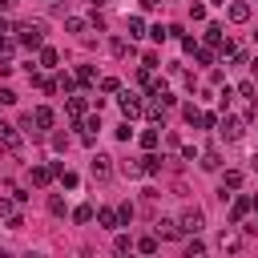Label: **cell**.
Returning a JSON list of instances; mask_svg holds the SVG:
<instances>
[{
  "label": "cell",
  "mask_w": 258,
  "mask_h": 258,
  "mask_svg": "<svg viewBox=\"0 0 258 258\" xmlns=\"http://www.w3.org/2000/svg\"><path fill=\"white\" fill-rule=\"evenodd\" d=\"M16 32H20V44H28V48H40V40H44L40 20H24V24H16Z\"/></svg>",
  "instance_id": "cell-1"
},
{
  "label": "cell",
  "mask_w": 258,
  "mask_h": 258,
  "mask_svg": "<svg viewBox=\"0 0 258 258\" xmlns=\"http://www.w3.org/2000/svg\"><path fill=\"white\" fill-rule=\"evenodd\" d=\"M177 230H181V234H198V230H202V210H198V206H189V210L181 214Z\"/></svg>",
  "instance_id": "cell-2"
},
{
  "label": "cell",
  "mask_w": 258,
  "mask_h": 258,
  "mask_svg": "<svg viewBox=\"0 0 258 258\" xmlns=\"http://www.w3.org/2000/svg\"><path fill=\"white\" fill-rule=\"evenodd\" d=\"M109 173H113V157L109 153H97L93 157V177L97 181H109Z\"/></svg>",
  "instance_id": "cell-3"
},
{
  "label": "cell",
  "mask_w": 258,
  "mask_h": 258,
  "mask_svg": "<svg viewBox=\"0 0 258 258\" xmlns=\"http://www.w3.org/2000/svg\"><path fill=\"white\" fill-rule=\"evenodd\" d=\"M218 133H222L226 141H238V137H242V121H238V117H226V121H218Z\"/></svg>",
  "instance_id": "cell-4"
},
{
  "label": "cell",
  "mask_w": 258,
  "mask_h": 258,
  "mask_svg": "<svg viewBox=\"0 0 258 258\" xmlns=\"http://www.w3.org/2000/svg\"><path fill=\"white\" fill-rule=\"evenodd\" d=\"M117 105H121V113H125V121H129V117H137V113H141V101H137V97H133V93H121V97H117Z\"/></svg>",
  "instance_id": "cell-5"
},
{
  "label": "cell",
  "mask_w": 258,
  "mask_h": 258,
  "mask_svg": "<svg viewBox=\"0 0 258 258\" xmlns=\"http://www.w3.org/2000/svg\"><path fill=\"white\" fill-rule=\"evenodd\" d=\"M0 145L12 149V153H20V133H16L12 125H0Z\"/></svg>",
  "instance_id": "cell-6"
},
{
  "label": "cell",
  "mask_w": 258,
  "mask_h": 258,
  "mask_svg": "<svg viewBox=\"0 0 258 258\" xmlns=\"http://www.w3.org/2000/svg\"><path fill=\"white\" fill-rule=\"evenodd\" d=\"M230 20H234V24H246V20H250V4L234 0V4H230Z\"/></svg>",
  "instance_id": "cell-7"
},
{
  "label": "cell",
  "mask_w": 258,
  "mask_h": 258,
  "mask_svg": "<svg viewBox=\"0 0 258 258\" xmlns=\"http://www.w3.org/2000/svg\"><path fill=\"white\" fill-rule=\"evenodd\" d=\"M52 173H56L52 165H32V185H48V181H52Z\"/></svg>",
  "instance_id": "cell-8"
},
{
  "label": "cell",
  "mask_w": 258,
  "mask_h": 258,
  "mask_svg": "<svg viewBox=\"0 0 258 258\" xmlns=\"http://www.w3.org/2000/svg\"><path fill=\"white\" fill-rule=\"evenodd\" d=\"M246 210H250V198H234V206H230V222H242Z\"/></svg>",
  "instance_id": "cell-9"
},
{
  "label": "cell",
  "mask_w": 258,
  "mask_h": 258,
  "mask_svg": "<svg viewBox=\"0 0 258 258\" xmlns=\"http://www.w3.org/2000/svg\"><path fill=\"white\" fill-rule=\"evenodd\" d=\"M153 230H157V238H177V234H181V230H177V222H169V218H161Z\"/></svg>",
  "instance_id": "cell-10"
},
{
  "label": "cell",
  "mask_w": 258,
  "mask_h": 258,
  "mask_svg": "<svg viewBox=\"0 0 258 258\" xmlns=\"http://www.w3.org/2000/svg\"><path fill=\"white\" fill-rule=\"evenodd\" d=\"M32 125H36V129H48V125H52V109H44V105H40V109L32 113Z\"/></svg>",
  "instance_id": "cell-11"
},
{
  "label": "cell",
  "mask_w": 258,
  "mask_h": 258,
  "mask_svg": "<svg viewBox=\"0 0 258 258\" xmlns=\"http://www.w3.org/2000/svg\"><path fill=\"white\" fill-rule=\"evenodd\" d=\"M97 222H101L105 230H113V226H117L121 218H117V210H97Z\"/></svg>",
  "instance_id": "cell-12"
},
{
  "label": "cell",
  "mask_w": 258,
  "mask_h": 258,
  "mask_svg": "<svg viewBox=\"0 0 258 258\" xmlns=\"http://www.w3.org/2000/svg\"><path fill=\"white\" fill-rule=\"evenodd\" d=\"M157 169H161V157L145 153V157H141V173H157Z\"/></svg>",
  "instance_id": "cell-13"
},
{
  "label": "cell",
  "mask_w": 258,
  "mask_h": 258,
  "mask_svg": "<svg viewBox=\"0 0 258 258\" xmlns=\"http://www.w3.org/2000/svg\"><path fill=\"white\" fill-rule=\"evenodd\" d=\"M64 28H69V32H85V28H89V20H81V16H69V20H64Z\"/></svg>",
  "instance_id": "cell-14"
},
{
  "label": "cell",
  "mask_w": 258,
  "mask_h": 258,
  "mask_svg": "<svg viewBox=\"0 0 258 258\" xmlns=\"http://www.w3.org/2000/svg\"><path fill=\"white\" fill-rule=\"evenodd\" d=\"M129 36H145V20L141 16H129Z\"/></svg>",
  "instance_id": "cell-15"
},
{
  "label": "cell",
  "mask_w": 258,
  "mask_h": 258,
  "mask_svg": "<svg viewBox=\"0 0 258 258\" xmlns=\"http://www.w3.org/2000/svg\"><path fill=\"white\" fill-rule=\"evenodd\" d=\"M238 185H242V173H238V169H230V173H226V181H222V189H238Z\"/></svg>",
  "instance_id": "cell-16"
},
{
  "label": "cell",
  "mask_w": 258,
  "mask_h": 258,
  "mask_svg": "<svg viewBox=\"0 0 258 258\" xmlns=\"http://www.w3.org/2000/svg\"><path fill=\"white\" fill-rule=\"evenodd\" d=\"M73 218H77L81 226H85V222H93V206H77V210H73Z\"/></svg>",
  "instance_id": "cell-17"
},
{
  "label": "cell",
  "mask_w": 258,
  "mask_h": 258,
  "mask_svg": "<svg viewBox=\"0 0 258 258\" xmlns=\"http://www.w3.org/2000/svg\"><path fill=\"white\" fill-rule=\"evenodd\" d=\"M206 40H210V44H222V24H210V28H206Z\"/></svg>",
  "instance_id": "cell-18"
},
{
  "label": "cell",
  "mask_w": 258,
  "mask_h": 258,
  "mask_svg": "<svg viewBox=\"0 0 258 258\" xmlns=\"http://www.w3.org/2000/svg\"><path fill=\"white\" fill-rule=\"evenodd\" d=\"M64 109H69L73 117H81V113H85V101H81V97H69V105H64Z\"/></svg>",
  "instance_id": "cell-19"
},
{
  "label": "cell",
  "mask_w": 258,
  "mask_h": 258,
  "mask_svg": "<svg viewBox=\"0 0 258 258\" xmlns=\"http://www.w3.org/2000/svg\"><path fill=\"white\" fill-rule=\"evenodd\" d=\"M218 165H222V161H218V153H214V149H210V153H202V169H218Z\"/></svg>",
  "instance_id": "cell-20"
},
{
  "label": "cell",
  "mask_w": 258,
  "mask_h": 258,
  "mask_svg": "<svg viewBox=\"0 0 258 258\" xmlns=\"http://www.w3.org/2000/svg\"><path fill=\"white\" fill-rule=\"evenodd\" d=\"M40 64L52 69V64H56V52H52V48H40Z\"/></svg>",
  "instance_id": "cell-21"
},
{
  "label": "cell",
  "mask_w": 258,
  "mask_h": 258,
  "mask_svg": "<svg viewBox=\"0 0 258 258\" xmlns=\"http://www.w3.org/2000/svg\"><path fill=\"white\" fill-rule=\"evenodd\" d=\"M141 145L153 149V145H157V129H145V133H141Z\"/></svg>",
  "instance_id": "cell-22"
},
{
  "label": "cell",
  "mask_w": 258,
  "mask_h": 258,
  "mask_svg": "<svg viewBox=\"0 0 258 258\" xmlns=\"http://www.w3.org/2000/svg\"><path fill=\"white\" fill-rule=\"evenodd\" d=\"M137 250H141V254H153V250H157V238H141Z\"/></svg>",
  "instance_id": "cell-23"
},
{
  "label": "cell",
  "mask_w": 258,
  "mask_h": 258,
  "mask_svg": "<svg viewBox=\"0 0 258 258\" xmlns=\"http://www.w3.org/2000/svg\"><path fill=\"white\" fill-rule=\"evenodd\" d=\"M77 81H81V85H93V69H89V64H81V73H77Z\"/></svg>",
  "instance_id": "cell-24"
},
{
  "label": "cell",
  "mask_w": 258,
  "mask_h": 258,
  "mask_svg": "<svg viewBox=\"0 0 258 258\" xmlns=\"http://www.w3.org/2000/svg\"><path fill=\"white\" fill-rule=\"evenodd\" d=\"M189 16L194 20H206V4H189Z\"/></svg>",
  "instance_id": "cell-25"
},
{
  "label": "cell",
  "mask_w": 258,
  "mask_h": 258,
  "mask_svg": "<svg viewBox=\"0 0 258 258\" xmlns=\"http://www.w3.org/2000/svg\"><path fill=\"white\" fill-rule=\"evenodd\" d=\"M149 36H153V40H165V36H169V28H161V24H153V28H149Z\"/></svg>",
  "instance_id": "cell-26"
},
{
  "label": "cell",
  "mask_w": 258,
  "mask_h": 258,
  "mask_svg": "<svg viewBox=\"0 0 258 258\" xmlns=\"http://www.w3.org/2000/svg\"><path fill=\"white\" fill-rule=\"evenodd\" d=\"M194 56H198L202 64H210V60H214V52H210V48H194Z\"/></svg>",
  "instance_id": "cell-27"
},
{
  "label": "cell",
  "mask_w": 258,
  "mask_h": 258,
  "mask_svg": "<svg viewBox=\"0 0 258 258\" xmlns=\"http://www.w3.org/2000/svg\"><path fill=\"white\" fill-rule=\"evenodd\" d=\"M238 246H242V238H234V234H230V238H222V250H238Z\"/></svg>",
  "instance_id": "cell-28"
},
{
  "label": "cell",
  "mask_w": 258,
  "mask_h": 258,
  "mask_svg": "<svg viewBox=\"0 0 258 258\" xmlns=\"http://www.w3.org/2000/svg\"><path fill=\"white\" fill-rule=\"evenodd\" d=\"M0 105H16V93L12 89H0Z\"/></svg>",
  "instance_id": "cell-29"
},
{
  "label": "cell",
  "mask_w": 258,
  "mask_h": 258,
  "mask_svg": "<svg viewBox=\"0 0 258 258\" xmlns=\"http://www.w3.org/2000/svg\"><path fill=\"white\" fill-rule=\"evenodd\" d=\"M8 52H12V40H8V36H4V32H0V60H4V56H8Z\"/></svg>",
  "instance_id": "cell-30"
},
{
  "label": "cell",
  "mask_w": 258,
  "mask_h": 258,
  "mask_svg": "<svg viewBox=\"0 0 258 258\" xmlns=\"http://www.w3.org/2000/svg\"><path fill=\"white\" fill-rule=\"evenodd\" d=\"M0 214H12V202L8 198H0Z\"/></svg>",
  "instance_id": "cell-31"
},
{
  "label": "cell",
  "mask_w": 258,
  "mask_h": 258,
  "mask_svg": "<svg viewBox=\"0 0 258 258\" xmlns=\"http://www.w3.org/2000/svg\"><path fill=\"white\" fill-rule=\"evenodd\" d=\"M0 8H4V12H12V8H16V0H0Z\"/></svg>",
  "instance_id": "cell-32"
},
{
  "label": "cell",
  "mask_w": 258,
  "mask_h": 258,
  "mask_svg": "<svg viewBox=\"0 0 258 258\" xmlns=\"http://www.w3.org/2000/svg\"><path fill=\"white\" fill-rule=\"evenodd\" d=\"M0 32H12V24H8V20H4V16H0Z\"/></svg>",
  "instance_id": "cell-33"
},
{
  "label": "cell",
  "mask_w": 258,
  "mask_h": 258,
  "mask_svg": "<svg viewBox=\"0 0 258 258\" xmlns=\"http://www.w3.org/2000/svg\"><path fill=\"white\" fill-rule=\"evenodd\" d=\"M153 4H161V0H141V8H153Z\"/></svg>",
  "instance_id": "cell-34"
},
{
  "label": "cell",
  "mask_w": 258,
  "mask_h": 258,
  "mask_svg": "<svg viewBox=\"0 0 258 258\" xmlns=\"http://www.w3.org/2000/svg\"><path fill=\"white\" fill-rule=\"evenodd\" d=\"M254 77H258V60H254Z\"/></svg>",
  "instance_id": "cell-35"
}]
</instances>
